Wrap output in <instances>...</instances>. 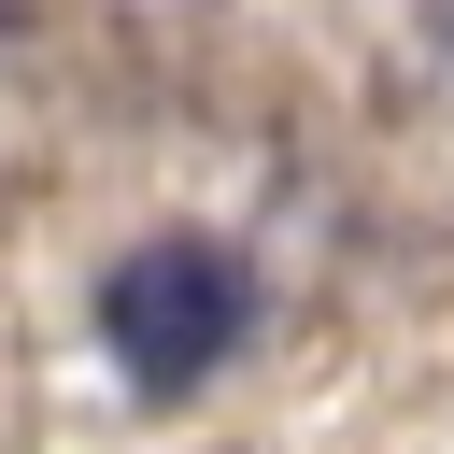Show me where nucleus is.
I'll return each mask as SVG.
<instances>
[{"mask_svg": "<svg viewBox=\"0 0 454 454\" xmlns=\"http://www.w3.org/2000/svg\"><path fill=\"white\" fill-rule=\"evenodd\" d=\"M85 326H99V355H114L142 397H199V383L255 340V270H241L227 241H199V227H156V241H128V255L99 270Z\"/></svg>", "mask_w": 454, "mask_h": 454, "instance_id": "obj_1", "label": "nucleus"}]
</instances>
